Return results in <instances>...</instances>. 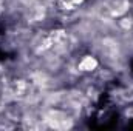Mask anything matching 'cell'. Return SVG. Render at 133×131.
Segmentation results:
<instances>
[{"instance_id":"obj_3","label":"cell","mask_w":133,"mask_h":131,"mask_svg":"<svg viewBox=\"0 0 133 131\" xmlns=\"http://www.w3.org/2000/svg\"><path fill=\"white\" fill-rule=\"evenodd\" d=\"M70 2H71V3H73V5H74L76 8H77V6H81V5H82V3H84L85 0H70Z\"/></svg>"},{"instance_id":"obj_1","label":"cell","mask_w":133,"mask_h":131,"mask_svg":"<svg viewBox=\"0 0 133 131\" xmlns=\"http://www.w3.org/2000/svg\"><path fill=\"white\" fill-rule=\"evenodd\" d=\"M99 65H101L99 59H98L96 56H93V54H85V56H82V57L79 59V62L76 63V66H77V69H79L81 74L95 72V71H98Z\"/></svg>"},{"instance_id":"obj_2","label":"cell","mask_w":133,"mask_h":131,"mask_svg":"<svg viewBox=\"0 0 133 131\" xmlns=\"http://www.w3.org/2000/svg\"><path fill=\"white\" fill-rule=\"evenodd\" d=\"M118 25H119L125 33H129L133 28V19L132 17H122L121 20H118Z\"/></svg>"}]
</instances>
